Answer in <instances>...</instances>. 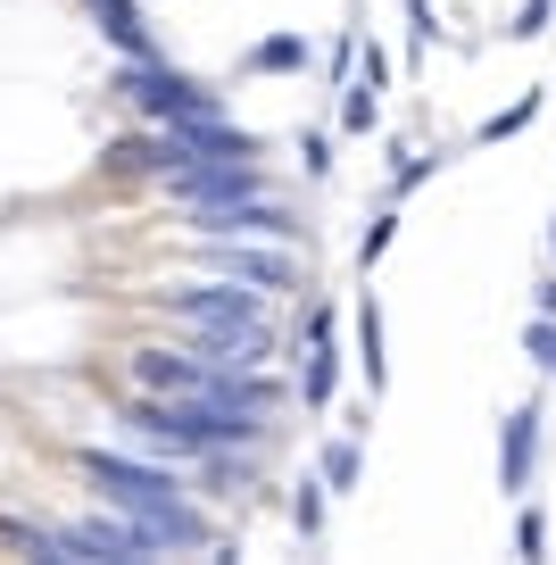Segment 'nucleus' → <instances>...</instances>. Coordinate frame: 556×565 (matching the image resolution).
<instances>
[{
	"label": "nucleus",
	"mask_w": 556,
	"mask_h": 565,
	"mask_svg": "<svg viewBox=\"0 0 556 565\" xmlns=\"http://www.w3.org/2000/svg\"><path fill=\"white\" fill-rule=\"evenodd\" d=\"M532 117H539V92H523V100L506 108V117H490V125H482V141H506V134H523Z\"/></svg>",
	"instance_id": "nucleus-16"
},
{
	"label": "nucleus",
	"mask_w": 556,
	"mask_h": 565,
	"mask_svg": "<svg viewBox=\"0 0 556 565\" xmlns=\"http://www.w3.org/2000/svg\"><path fill=\"white\" fill-rule=\"evenodd\" d=\"M183 225L200 233V242H291V209H275V200H209V209H183Z\"/></svg>",
	"instance_id": "nucleus-4"
},
{
	"label": "nucleus",
	"mask_w": 556,
	"mask_h": 565,
	"mask_svg": "<svg viewBox=\"0 0 556 565\" xmlns=\"http://www.w3.org/2000/svg\"><path fill=\"white\" fill-rule=\"evenodd\" d=\"M299 159H308V175H324V167H332V141L308 134V141H299Z\"/></svg>",
	"instance_id": "nucleus-22"
},
{
	"label": "nucleus",
	"mask_w": 556,
	"mask_h": 565,
	"mask_svg": "<svg viewBox=\"0 0 556 565\" xmlns=\"http://www.w3.org/2000/svg\"><path fill=\"white\" fill-rule=\"evenodd\" d=\"M539 548H548V515L523 508V515H515V557H539Z\"/></svg>",
	"instance_id": "nucleus-20"
},
{
	"label": "nucleus",
	"mask_w": 556,
	"mask_h": 565,
	"mask_svg": "<svg viewBox=\"0 0 556 565\" xmlns=\"http://www.w3.org/2000/svg\"><path fill=\"white\" fill-rule=\"evenodd\" d=\"M167 317L183 333H242V324L266 317V291L258 282H233V275H209V282H183V291H158Z\"/></svg>",
	"instance_id": "nucleus-3"
},
{
	"label": "nucleus",
	"mask_w": 556,
	"mask_h": 565,
	"mask_svg": "<svg viewBox=\"0 0 556 565\" xmlns=\"http://www.w3.org/2000/svg\"><path fill=\"white\" fill-rule=\"evenodd\" d=\"M532 317H556V275H548V282L532 291Z\"/></svg>",
	"instance_id": "nucleus-23"
},
{
	"label": "nucleus",
	"mask_w": 556,
	"mask_h": 565,
	"mask_svg": "<svg viewBox=\"0 0 556 565\" xmlns=\"http://www.w3.org/2000/svg\"><path fill=\"white\" fill-rule=\"evenodd\" d=\"M332 383H341V358H332V317L316 308V317H308V383H299V399H308V407H332Z\"/></svg>",
	"instance_id": "nucleus-10"
},
{
	"label": "nucleus",
	"mask_w": 556,
	"mask_h": 565,
	"mask_svg": "<svg viewBox=\"0 0 556 565\" xmlns=\"http://www.w3.org/2000/svg\"><path fill=\"white\" fill-rule=\"evenodd\" d=\"M242 67H249V75H299V67H308V42H299V34H266Z\"/></svg>",
	"instance_id": "nucleus-12"
},
{
	"label": "nucleus",
	"mask_w": 556,
	"mask_h": 565,
	"mask_svg": "<svg viewBox=\"0 0 556 565\" xmlns=\"http://www.w3.org/2000/svg\"><path fill=\"white\" fill-rule=\"evenodd\" d=\"M133 383L141 391H167V399H192V391L216 383V366H209V358H192V350H133Z\"/></svg>",
	"instance_id": "nucleus-6"
},
{
	"label": "nucleus",
	"mask_w": 556,
	"mask_h": 565,
	"mask_svg": "<svg viewBox=\"0 0 556 565\" xmlns=\"http://www.w3.org/2000/svg\"><path fill=\"white\" fill-rule=\"evenodd\" d=\"M532 466H539V407L523 399V407H506V424H499V482L506 491H532Z\"/></svg>",
	"instance_id": "nucleus-7"
},
{
	"label": "nucleus",
	"mask_w": 556,
	"mask_h": 565,
	"mask_svg": "<svg viewBox=\"0 0 556 565\" xmlns=\"http://www.w3.org/2000/svg\"><path fill=\"white\" fill-rule=\"evenodd\" d=\"M167 134L183 141L192 159H258V134H242V125H225V108H216V117H174Z\"/></svg>",
	"instance_id": "nucleus-8"
},
{
	"label": "nucleus",
	"mask_w": 556,
	"mask_h": 565,
	"mask_svg": "<svg viewBox=\"0 0 556 565\" xmlns=\"http://www.w3.org/2000/svg\"><path fill=\"white\" fill-rule=\"evenodd\" d=\"M291 524H299V541H316V532H324V499H316V482H299V499H291Z\"/></svg>",
	"instance_id": "nucleus-19"
},
{
	"label": "nucleus",
	"mask_w": 556,
	"mask_h": 565,
	"mask_svg": "<svg viewBox=\"0 0 556 565\" xmlns=\"http://www.w3.org/2000/svg\"><path fill=\"white\" fill-rule=\"evenodd\" d=\"M391 233H399V216H374V225H365V242H357V266H374L391 249Z\"/></svg>",
	"instance_id": "nucleus-21"
},
{
	"label": "nucleus",
	"mask_w": 556,
	"mask_h": 565,
	"mask_svg": "<svg viewBox=\"0 0 556 565\" xmlns=\"http://www.w3.org/2000/svg\"><path fill=\"white\" fill-rule=\"evenodd\" d=\"M316 475H324V491H357V482H365V449L357 441H324Z\"/></svg>",
	"instance_id": "nucleus-13"
},
{
	"label": "nucleus",
	"mask_w": 556,
	"mask_h": 565,
	"mask_svg": "<svg viewBox=\"0 0 556 565\" xmlns=\"http://www.w3.org/2000/svg\"><path fill=\"white\" fill-rule=\"evenodd\" d=\"M108 92H117V100H133L150 125H174V117H216V108H225V92H209L200 75L167 67V58H125V67L108 75Z\"/></svg>",
	"instance_id": "nucleus-2"
},
{
	"label": "nucleus",
	"mask_w": 556,
	"mask_h": 565,
	"mask_svg": "<svg viewBox=\"0 0 556 565\" xmlns=\"http://www.w3.org/2000/svg\"><path fill=\"white\" fill-rule=\"evenodd\" d=\"M548 249H556V225H548Z\"/></svg>",
	"instance_id": "nucleus-24"
},
{
	"label": "nucleus",
	"mask_w": 556,
	"mask_h": 565,
	"mask_svg": "<svg viewBox=\"0 0 556 565\" xmlns=\"http://www.w3.org/2000/svg\"><path fill=\"white\" fill-rule=\"evenodd\" d=\"M548 18H556V0H523L506 34H515V42H539V34H548Z\"/></svg>",
	"instance_id": "nucleus-18"
},
{
	"label": "nucleus",
	"mask_w": 556,
	"mask_h": 565,
	"mask_svg": "<svg viewBox=\"0 0 556 565\" xmlns=\"http://www.w3.org/2000/svg\"><path fill=\"white\" fill-rule=\"evenodd\" d=\"M357 358H365V391L391 383V358H383V308H374V291L357 300Z\"/></svg>",
	"instance_id": "nucleus-11"
},
{
	"label": "nucleus",
	"mask_w": 556,
	"mask_h": 565,
	"mask_svg": "<svg viewBox=\"0 0 556 565\" xmlns=\"http://www.w3.org/2000/svg\"><path fill=\"white\" fill-rule=\"evenodd\" d=\"M374 117H383L374 84H365V75H349V84H341V125H349V134H374Z\"/></svg>",
	"instance_id": "nucleus-14"
},
{
	"label": "nucleus",
	"mask_w": 556,
	"mask_h": 565,
	"mask_svg": "<svg viewBox=\"0 0 556 565\" xmlns=\"http://www.w3.org/2000/svg\"><path fill=\"white\" fill-rule=\"evenodd\" d=\"M407 67H424V51H432V0H407Z\"/></svg>",
	"instance_id": "nucleus-17"
},
{
	"label": "nucleus",
	"mask_w": 556,
	"mask_h": 565,
	"mask_svg": "<svg viewBox=\"0 0 556 565\" xmlns=\"http://www.w3.org/2000/svg\"><path fill=\"white\" fill-rule=\"evenodd\" d=\"M92 9V25H100L108 42H117L125 58H158V42H150V18H141V0H84Z\"/></svg>",
	"instance_id": "nucleus-9"
},
{
	"label": "nucleus",
	"mask_w": 556,
	"mask_h": 565,
	"mask_svg": "<svg viewBox=\"0 0 556 565\" xmlns=\"http://www.w3.org/2000/svg\"><path fill=\"white\" fill-rule=\"evenodd\" d=\"M84 482L100 491V508H125L158 532V557L167 548H209L216 524L200 508H183V482L174 466H141V458H117V449H84Z\"/></svg>",
	"instance_id": "nucleus-1"
},
{
	"label": "nucleus",
	"mask_w": 556,
	"mask_h": 565,
	"mask_svg": "<svg viewBox=\"0 0 556 565\" xmlns=\"http://www.w3.org/2000/svg\"><path fill=\"white\" fill-rule=\"evenodd\" d=\"M200 266L209 275H233V282H258V291H291V249L282 242H200Z\"/></svg>",
	"instance_id": "nucleus-5"
},
{
	"label": "nucleus",
	"mask_w": 556,
	"mask_h": 565,
	"mask_svg": "<svg viewBox=\"0 0 556 565\" xmlns=\"http://www.w3.org/2000/svg\"><path fill=\"white\" fill-rule=\"evenodd\" d=\"M523 358H532L539 374H556V317H532V324H523Z\"/></svg>",
	"instance_id": "nucleus-15"
}]
</instances>
